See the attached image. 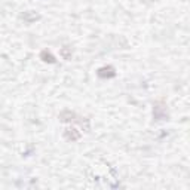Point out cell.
Returning a JSON list of instances; mask_svg holds the SVG:
<instances>
[{
	"mask_svg": "<svg viewBox=\"0 0 190 190\" xmlns=\"http://www.w3.org/2000/svg\"><path fill=\"white\" fill-rule=\"evenodd\" d=\"M42 57H43V58H48V61H54V59H52V57H51L49 54L46 55V52H43V54H42Z\"/></svg>",
	"mask_w": 190,
	"mask_h": 190,
	"instance_id": "cell-1",
	"label": "cell"
}]
</instances>
